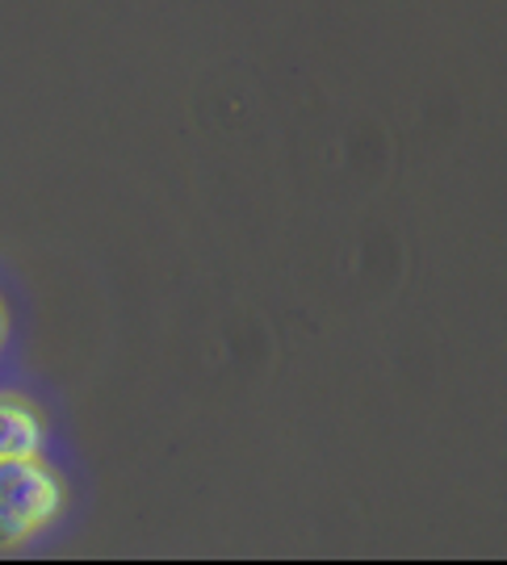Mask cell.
<instances>
[{
	"instance_id": "cell-1",
	"label": "cell",
	"mask_w": 507,
	"mask_h": 565,
	"mask_svg": "<svg viewBox=\"0 0 507 565\" xmlns=\"http://www.w3.org/2000/svg\"><path fill=\"white\" fill-rule=\"evenodd\" d=\"M63 511V478L30 457H0V548H21L39 532L60 520Z\"/></svg>"
},
{
	"instance_id": "cell-2",
	"label": "cell",
	"mask_w": 507,
	"mask_h": 565,
	"mask_svg": "<svg viewBox=\"0 0 507 565\" xmlns=\"http://www.w3.org/2000/svg\"><path fill=\"white\" fill-rule=\"evenodd\" d=\"M30 452H42L39 411L21 398L0 394V457H30Z\"/></svg>"
},
{
	"instance_id": "cell-3",
	"label": "cell",
	"mask_w": 507,
	"mask_h": 565,
	"mask_svg": "<svg viewBox=\"0 0 507 565\" xmlns=\"http://www.w3.org/2000/svg\"><path fill=\"white\" fill-rule=\"evenodd\" d=\"M0 340H4V306H0Z\"/></svg>"
}]
</instances>
